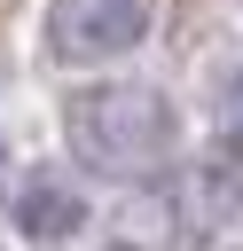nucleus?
Wrapping results in <instances>:
<instances>
[{
	"instance_id": "f257e3e1",
	"label": "nucleus",
	"mask_w": 243,
	"mask_h": 251,
	"mask_svg": "<svg viewBox=\"0 0 243 251\" xmlns=\"http://www.w3.org/2000/svg\"><path fill=\"white\" fill-rule=\"evenodd\" d=\"M71 149L102 173H149L172 149V110L149 86H86L71 94Z\"/></svg>"
},
{
	"instance_id": "f03ea898",
	"label": "nucleus",
	"mask_w": 243,
	"mask_h": 251,
	"mask_svg": "<svg viewBox=\"0 0 243 251\" xmlns=\"http://www.w3.org/2000/svg\"><path fill=\"white\" fill-rule=\"evenodd\" d=\"M149 31V0H55L47 8V47L55 63H110Z\"/></svg>"
},
{
	"instance_id": "7ed1b4c3",
	"label": "nucleus",
	"mask_w": 243,
	"mask_h": 251,
	"mask_svg": "<svg viewBox=\"0 0 243 251\" xmlns=\"http://www.w3.org/2000/svg\"><path fill=\"white\" fill-rule=\"evenodd\" d=\"M16 227L31 235V243H55V235H78L86 227V196L63 180V173H39L24 196H16Z\"/></svg>"
},
{
	"instance_id": "20e7f679",
	"label": "nucleus",
	"mask_w": 243,
	"mask_h": 251,
	"mask_svg": "<svg viewBox=\"0 0 243 251\" xmlns=\"http://www.w3.org/2000/svg\"><path fill=\"white\" fill-rule=\"evenodd\" d=\"M227 126H235V141H243V78H235V102H227Z\"/></svg>"
}]
</instances>
